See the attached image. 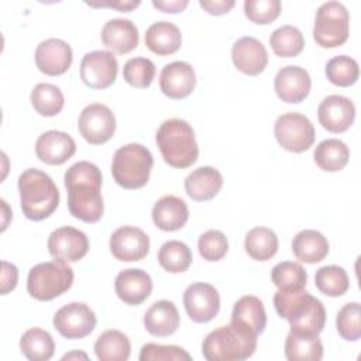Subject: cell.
<instances>
[{
	"instance_id": "cell-12",
	"label": "cell",
	"mask_w": 361,
	"mask_h": 361,
	"mask_svg": "<svg viewBox=\"0 0 361 361\" xmlns=\"http://www.w3.org/2000/svg\"><path fill=\"white\" fill-rule=\"evenodd\" d=\"M80 79L92 89H106L117 78L118 63L113 52L92 51L83 55L80 62Z\"/></svg>"
},
{
	"instance_id": "cell-14",
	"label": "cell",
	"mask_w": 361,
	"mask_h": 361,
	"mask_svg": "<svg viewBox=\"0 0 361 361\" xmlns=\"http://www.w3.org/2000/svg\"><path fill=\"white\" fill-rule=\"evenodd\" d=\"M183 305L190 320L195 323H207L220 310V295L210 283L195 282L183 292Z\"/></svg>"
},
{
	"instance_id": "cell-23",
	"label": "cell",
	"mask_w": 361,
	"mask_h": 361,
	"mask_svg": "<svg viewBox=\"0 0 361 361\" xmlns=\"http://www.w3.org/2000/svg\"><path fill=\"white\" fill-rule=\"evenodd\" d=\"M102 41L106 48L117 54H128L137 48L140 37L135 24L128 18H111L104 23Z\"/></svg>"
},
{
	"instance_id": "cell-38",
	"label": "cell",
	"mask_w": 361,
	"mask_h": 361,
	"mask_svg": "<svg viewBox=\"0 0 361 361\" xmlns=\"http://www.w3.org/2000/svg\"><path fill=\"white\" fill-rule=\"evenodd\" d=\"M314 283L317 289L326 296H343L348 288L350 281L344 268L338 265H324L316 271Z\"/></svg>"
},
{
	"instance_id": "cell-6",
	"label": "cell",
	"mask_w": 361,
	"mask_h": 361,
	"mask_svg": "<svg viewBox=\"0 0 361 361\" xmlns=\"http://www.w3.org/2000/svg\"><path fill=\"white\" fill-rule=\"evenodd\" d=\"M154 165L152 154L147 147L130 142L120 147L111 161V175L124 189H140L147 185Z\"/></svg>"
},
{
	"instance_id": "cell-40",
	"label": "cell",
	"mask_w": 361,
	"mask_h": 361,
	"mask_svg": "<svg viewBox=\"0 0 361 361\" xmlns=\"http://www.w3.org/2000/svg\"><path fill=\"white\" fill-rule=\"evenodd\" d=\"M326 76L333 85L347 87L357 82L360 76V68L354 58L347 55H337L326 63Z\"/></svg>"
},
{
	"instance_id": "cell-7",
	"label": "cell",
	"mask_w": 361,
	"mask_h": 361,
	"mask_svg": "<svg viewBox=\"0 0 361 361\" xmlns=\"http://www.w3.org/2000/svg\"><path fill=\"white\" fill-rule=\"evenodd\" d=\"M73 283V269L59 261L41 262L32 267L27 276V292L37 300H52Z\"/></svg>"
},
{
	"instance_id": "cell-31",
	"label": "cell",
	"mask_w": 361,
	"mask_h": 361,
	"mask_svg": "<svg viewBox=\"0 0 361 361\" xmlns=\"http://www.w3.org/2000/svg\"><path fill=\"white\" fill-rule=\"evenodd\" d=\"M94 353L100 361H126L130 357L131 344L123 331L111 329L97 337Z\"/></svg>"
},
{
	"instance_id": "cell-43",
	"label": "cell",
	"mask_w": 361,
	"mask_h": 361,
	"mask_svg": "<svg viewBox=\"0 0 361 361\" xmlns=\"http://www.w3.org/2000/svg\"><path fill=\"white\" fill-rule=\"evenodd\" d=\"M197 248L203 259L209 262H216L227 254L228 241L220 230H207L199 237Z\"/></svg>"
},
{
	"instance_id": "cell-30",
	"label": "cell",
	"mask_w": 361,
	"mask_h": 361,
	"mask_svg": "<svg viewBox=\"0 0 361 361\" xmlns=\"http://www.w3.org/2000/svg\"><path fill=\"white\" fill-rule=\"evenodd\" d=\"M313 158L320 169L326 172H337L348 164L350 149L341 140L327 138L316 145Z\"/></svg>"
},
{
	"instance_id": "cell-18",
	"label": "cell",
	"mask_w": 361,
	"mask_h": 361,
	"mask_svg": "<svg viewBox=\"0 0 361 361\" xmlns=\"http://www.w3.org/2000/svg\"><path fill=\"white\" fill-rule=\"evenodd\" d=\"M196 85V75L190 63L175 61L166 63L159 75V87L171 99L179 100L188 97Z\"/></svg>"
},
{
	"instance_id": "cell-41",
	"label": "cell",
	"mask_w": 361,
	"mask_h": 361,
	"mask_svg": "<svg viewBox=\"0 0 361 361\" xmlns=\"http://www.w3.org/2000/svg\"><path fill=\"white\" fill-rule=\"evenodd\" d=\"M155 76V65L151 59L144 56L131 58L124 63L123 68V78L124 80L138 89L148 87Z\"/></svg>"
},
{
	"instance_id": "cell-50",
	"label": "cell",
	"mask_w": 361,
	"mask_h": 361,
	"mask_svg": "<svg viewBox=\"0 0 361 361\" xmlns=\"http://www.w3.org/2000/svg\"><path fill=\"white\" fill-rule=\"evenodd\" d=\"M71 358H83V360H87V355L85 353H79V351H73V353H69V354H65L62 357V360H71Z\"/></svg>"
},
{
	"instance_id": "cell-2",
	"label": "cell",
	"mask_w": 361,
	"mask_h": 361,
	"mask_svg": "<svg viewBox=\"0 0 361 361\" xmlns=\"http://www.w3.org/2000/svg\"><path fill=\"white\" fill-rule=\"evenodd\" d=\"M274 306L279 317L289 322L292 333L303 336H319L324 329V306L322 300L305 289H278V292L274 295Z\"/></svg>"
},
{
	"instance_id": "cell-8",
	"label": "cell",
	"mask_w": 361,
	"mask_h": 361,
	"mask_svg": "<svg viewBox=\"0 0 361 361\" xmlns=\"http://www.w3.org/2000/svg\"><path fill=\"white\" fill-rule=\"evenodd\" d=\"M350 14L340 1H326L317 11L313 25V38L323 48L343 45L348 38Z\"/></svg>"
},
{
	"instance_id": "cell-47",
	"label": "cell",
	"mask_w": 361,
	"mask_h": 361,
	"mask_svg": "<svg viewBox=\"0 0 361 361\" xmlns=\"http://www.w3.org/2000/svg\"><path fill=\"white\" fill-rule=\"evenodd\" d=\"M199 4L209 14L220 16V14L228 13L234 7L235 1L234 0H200Z\"/></svg>"
},
{
	"instance_id": "cell-21",
	"label": "cell",
	"mask_w": 361,
	"mask_h": 361,
	"mask_svg": "<svg viewBox=\"0 0 361 361\" xmlns=\"http://www.w3.org/2000/svg\"><path fill=\"white\" fill-rule=\"evenodd\" d=\"M76 152L75 140L65 131L49 130L42 133L35 142V154L48 165H62Z\"/></svg>"
},
{
	"instance_id": "cell-48",
	"label": "cell",
	"mask_w": 361,
	"mask_h": 361,
	"mask_svg": "<svg viewBox=\"0 0 361 361\" xmlns=\"http://www.w3.org/2000/svg\"><path fill=\"white\" fill-rule=\"evenodd\" d=\"M188 3V0H152V6L164 13H179Z\"/></svg>"
},
{
	"instance_id": "cell-15",
	"label": "cell",
	"mask_w": 361,
	"mask_h": 361,
	"mask_svg": "<svg viewBox=\"0 0 361 361\" xmlns=\"http://www.w3.org/2000/svg\"><path fill=\"white\" fill-rule=\"evenodd\" d=\"M109 247L118 261H141L149 251V237L138 227L121 226L110 235Z\"/></svg>"
},
{
	"instance_id": "cell-19",
	"label": "cell",
	"mask_w": 361,
	"mask_h": 361,
	"mask_svg": "<svg viewBox=\"0 0 361 361\" xmlns=\"http://www.w3.org/2000/svg\"><path fill=\"white\" fill-rule=\"evenodd\" d=\"M274 87L278 97L286 103H300L310 92L312 80L305 68L286 65L275 76Z\"/></svg>"
},
{
	"instance_id": "cell-25",
	"label": "cell",
	"mask_w": 361,
	"mask_h": 361,
	"mask_svg": "<svg viewBox=\"0 0 361 361\" xmlns=\"http://www.w3.org/2000/svg\"><path fill=\"white\" fill-rule=\"evenodd\" d=\"M154 224L162 231H176L189 219V209L185 200L178 196L166 195L158 199L152 207Z\"/></svg>"
},
{
	"instance_id": "cell-49",
	"label": "cell",
	"mask_w": 361,
	"mask_h": 361,
	"mask_svg": "<svg viewBox=\"0 0 361 361\" xmlns=\"http://www.w3.org/2000/svg\"><path fill=\"white\" fill-rule=\"evenodd\" d=\"M140 0H118V1H102V3H90L86 1V4L92 7H113L120 11H130L140 6Z\"/></svg>"
},
{
	"instance_id": "cell-9",
	"label": "cell",
	"mask_w": 361,
	"mask_h": 361,
	"mask_svg": "<svg viewBox=\"0 0 361 361\" xmlns=\"http://www.w3.org/2000/svg\"><path fill=\"white\" fill-rule=\"evenodd\" d=\"M274 134L283 149L299 154L313 145L316 133L312 121L306 116L289 111L276 118Z\"/></svg>"
},
{
	"instance_id": "cell-32",
	"label": "cell",
	"mask_w": 361,
	"mask_h": 361,
	"mask_svg": "<svg viewBox=\"0 0 361 361\" xmlns=\"http://www.w3.org/2000/svg\"><path fill=\"white\" fill-rule=\"evenodd\" d=\"M20 350L30 361H48L55 353V343L47 330L32 327L21 336Z\"/></svg>"
},
{
	"instance_id": "cell-39",
	"label": "cell",
	"mask_w": 361,
	"mask_h": 361,
	"mask_svg": "<svg viewBox=\"0 0 361 361\" xmlns=\"http://www.w3.org/2000/svg\"><path fill=\"white\" fill-rule=\"evenodd\" d=\"M271 281L281 290H299L306 288L307 274L300 264L282 261L272 268Z\"/></svg>"
},
{
	"instance_id": "cell-44",
	"label": "cell",
	"mask_w": 361,
	"mask_h": 361,
	"mask_svg": "<svg viewBox=\"0 0 361 361\" xmlns=\"http://www.w3.org/2000/svg\"><path fill=\"white\" fill-rule=\"evenodd\" d=\"M244 14L255 24H269L281 14L279 0H245Z\"/></svg>"
},
{
	"instance_id": "cell-36",
	"label": "cell",
	"mask_w": 361,
	"mask_h": 361,
	"mask_svg": "<svg viewBox=\"0 0 361 361\" xmlns=\"http://www.w3.org/2000/svg\"><path fill=\"white\" fill-rule=\"evenodd\" d=\"M34 110L44 117H52L63 109V93L61 89L51 83H38L31 90L30 96Z\"/></svg>"
},
{
	"instance_id": "cell-29",
	"label": "cell",
	"mask_w": 361,
	"mask_h": 361,
	"mask_svg": "<svg viewBox=\"0 0 361 361\" xmlns=\"http://www.w3.org/2000/svg\"><path fill=\"white\" fill-rule=\"evenodd\" d=\"M293 255L306 264L323 261L329 254V241L317 230H302L292 240Z\"/></svg>"
},
{
	"instance_id": "cell-45",
	"label": "cell",
	"mask_w": 361,
	"mask_h": 361,
	"mask_svg": "<svg viewBox=\"0 0 361 361\" xmlns=\"http://www.w3.org/2000/svg\"><path fill=\"white\" fill-rule=\"evenodd\" d=\"M192 355L178 345L147 343L140 351V361H190Z\"/></svg>"
},
{
	"instance_id": "cell-10",
	"label": "cell",
	"mask_w": 361,
	"mask_h": 361,
	"mask_svg": "<svg viewBox=\"0 0 361 361\" xmlns=\"http://www.w3.org/2000/svg\"><path fill=\"white\" fill-rule=\"evenodd\" d=\"M78 128L89 144H104L116 133V117L106 104L92 103L80 111Z\"/></svg>"
},
{
	"instance_id": "cell-34",
	"label": "cell",
	"mask_w": 361,
	"mask_h": 361,
	"mask_svg": "<svg viewBox=\"0 0 361 361\" xmlns=\"http://www.w3.org/2000/svg\"><path fill=\"white\" fill-rule=\"evenodd\" d=\"M244 248L252 259L268 261L278 251V237L268 227H254L245 235Z\"/></svg>"
},
{
	"instance_id": "cell-1",
	"label": "cell",
	"mask_w": 361,
	"mask_h": 361,
	"mask_svg": "<svg viewBox=\"0 0 361 361\" xmlns=\"http://www.w3.org/2000/svg\"><path fill=\"white\" fill-rule=\"evenodd\" d=\"M102 172L89 161H79L63 175L68 190V207L73 217L85 223H97L103 216Z\"/></svg>"
},
{
	"instance_id": "cell-16",
	"label": "cell",
	"mask_w": 361,
	"mask_h": 361,
	"mask_svg": "<svg viewBox=\"0 0 361 361\" xmlns=\"http://www.w3.org/2000/svg\"><path fill=\"white\" fill-rule=\"evenodd\" d=\"M317 116L324 130L330 133H344L354 123L355 106L345 96L330 94L320 102Z\"/></svg>"
},
{
	"instance_id": "cell-20",
	"label": "cell",
	"mask_w": 361,
	"mask_h": 361,
	"mask_svg": "<svg viewBox=\"0 0 361 361\" xmlns=\"http://www.w3.org/2000/svg\"><path fill=\"white\" fill-rule=\"evenodd\" d=\"M234 66L250 76L259 75L268 65V54L264 44L254 37L238 38L231 48Z\"/></svg>"
},
{
	"instance_id": "cell-3",
	"label": "cell",
	"mask_w": 361,
	"mask_h": 361,
	"mask_svg": "<svg viewBox=\"0 0 361 361\" xmlns=\"http://www.w3.org/2000/svg\"><path fill=\"white\" fill-rule=\"evenodd\" d=\"M18 192L23 214L34 221L49 217L59 204L55 182L37 168H28L18 176Z\"/></svg>"
},
{
	"instance_id": "cell-26",
	"label": "cell",
	"mask_w": 361,
	"mask_h": 361,
	"mask_svg": "<svg viewBox=\"0 0 361 361\" xmlns=\"http://www.w3.org/2000/svg\"><path fill=\"white\" fill-rule=\"evenodd\" d=\"M144 326L157 337L173 334L179 327V312L173 302L165 299L154 302L144 314Z\"/></svg>"
},
{
	"instance_id": "cell-17",
	"label": "cell",
	"mask_w": 361,
	"mask_h": 361,
	"mask_svg": "<svg viewBox=\"0 0 361 361\" xmlns=\"http://www.w3.org/2000/svg\"><path fill=\"white\" fill-rule=\"evenodd\" d=\"M37 68L49 76H59L65 73L73 59L71 45L59 38H48L38 44L35 49Z\"/></svg>"
},
{
	"instance_id": "cell-37",
	"label": "cell",
	"mask_w": 361,
	"mask_h": 361,
	"mask_svg": "<svg viewBox=\"0 0 361 361\" xmlns=\"http://www.w3.org/2000/svg\"><path fill=\"white\" fill-rule=\"evenodd\" d=\"M192 259L190 248L179 240H169L164 243L158 251L159 265L171 274L185 272L190 267Z\"/></svg>"
},
{
	"instance_id": "cell-33",
	"label": "cell",
	"mask_w": 361,
	"mask_h": 361,
	"mask_svg": "<svg viewBox=\"0 0 361 361\" xmlns=\"http://www.w3.org/2000/svg\"><path fill=\"white\" fill-rule=\"evenodd\" d=\"M285 357L289 361H320L323 358V344L319 336L289 331L285 340Z\"/></svg>"
},
{
	"instance_id": "cell-27",
	"label": "cell",
	"mask_w": 361,
	"mask_h": 361,
	"mask_svg": "<svg viewBox=\"0 0 361 361\" xmlns=\"http://www.w3.org/2000/svg\"><path fill=\"white\" fill-rule=\"evenodd\" d=\"M223 186L221 173L213 166H200L192 171L185 179L188 196L196 202L213 199Z\"/></svg>"
},
{
	"instance_id": "cell-35",
	"label": "cell",
	"mask_w": 361,
	"mask_h": 361,
	"mask_svg": "<svg viewBox=\"0 0 361 361\" xmlns=\"http://www.w3.org/2000/svg\"><path fill=\"white\" fill-rule=\"evenodd\" d=\"M269 45L276 56L292 58L303 51L305 38L299 28L286 24L272 31L269 35Z\"/></svg>"
},
{
	"instance_id": "cell-5",
	"label": "cell",
	"mask_w": 361,
	"mask_h": 361,
	"mask_svg": "<svg viewBox=\"0 0 361 361\" xmlns=\"http://www.w3.org/2000/svg\"><path fill=\"white\" fill-rule=\"evenodd\" d=\"M257 337L233 323L210 331L202 343V354L207 361H243L257 348Z\"/></svg>"
},
{
	"instance_id": "cell-22",
	"label": "cell",
	"mask_w": 361,
	"mask_h": 361,
	"mask_svg": "<svg viewBox=\"0 0 361 361\" xmlns=\"http://www.w3.org/2000/svg\"><path fill=\"white\" fill-rule=\"evenodd\" d=\"M114 290L120 300L127 305H141L152 292L151 276L140 268H128L117 274Z\"/></svg>"
},
{
	"instance_id": "cell-4",
	"label": "cell",
	"mask_w": 361,
	"mask_h": 361,
	"mask_svg": "<svg viewBox=\"0 0 361 361\" xmlns=\"http://www.w3.org/2000/svg\"><path fill=\"white\" fill-rule=\"evenodd\" d=\"M164 161L173 168H188L196 162L199 147L192 126L182 118L165 120L155 134Z\"/></svg>"
},
{
	"instance_id": "cell-28",
	"label": "cell",
	"mask_w": 361,
	"mask_h": 361,
	"mask_svg": "<svg viewBox=\"0 0 361 361\" xmlns=\"http://www.w3.org/2000/svg\"><path fill=\"white\" fill-rule=\"evenodd\" d=\"M182 44V34L178 25L171 21H157L145 31V45L157 55L175 54Z\"/></svg>"
},
{
	"instance_id": "cell-24",
	"label": "cell",
	"mask_w": 361,
	"mask_h": 361,
	"mask_svg": "<svg viewBox=\"0 0 361 361\" xmlns=\"http://www.w3.org/2000/svg\"><path fill=\"white\" fill-rule=\"evenodd\" d=\"M230 323L254 336L261 334L267 327V313L261 299L254 295L240 298L234 303Z\"/></svg>"
},
{
	"instance_id": "cell-46",
	"label": "cell",
	"mask_w": 361,
	"mask_h": 361,
	"mask_svg": "<svg viewBox=\"0 0 361 361\" xmlns=\"http://www.w3.org/2000/svg\"><path fill=\"white\" fill-rule=\"evenodd\" d=\"M18 281V269L14 264L1 261V295L13 290Z\"/></svg>"
},
{
	"instance_id": "cell-11",
	"label": "cell",
	"mask_w": 361,
	"mask_h": 361,
	"mask_svg": "<svg viewBox=\"0 0 361 361\" xmlns=\"http://www.w3.org/2000/svg\"><path fill=\"white\" fill-rule=\"evenodd\" d=\"M94 312L82 302H72L62 306L54 314V327L65 338H83L96 327Z\"/></svg>"
},
{
	"instance_id": "cell-13",
	"label": "cell",
	"mask_w": 361,
	"mask_h": 361,
	"mask_svg": "<svg viewBox=\"0 0 361 361\" xmlns=\"http://www.w3.org/2000/svg\"><path fill=\"white\" fill-rule=\"evenodd\" d=\"M48 251L55 261L76 262L89 251V240L86 234L72 226L55 228L48 237Z\"/></svg>"
},
{
	"instance_id": "cell-42",
	"label": "cell",
	"mask_w": 361,
	"mask_h": 361,
	"mask_svg": "<svg viewBox=\"0 0 361 361\" xmlns=\"http://www.w3.org/2000/svg\"><path fill=\"white\" fill-rule=\"evenodd\" d=\"M336 327L341 338L357 341L361 337V313L360 303H345L336 316Z\"/></svg>"
}]
</instances>
